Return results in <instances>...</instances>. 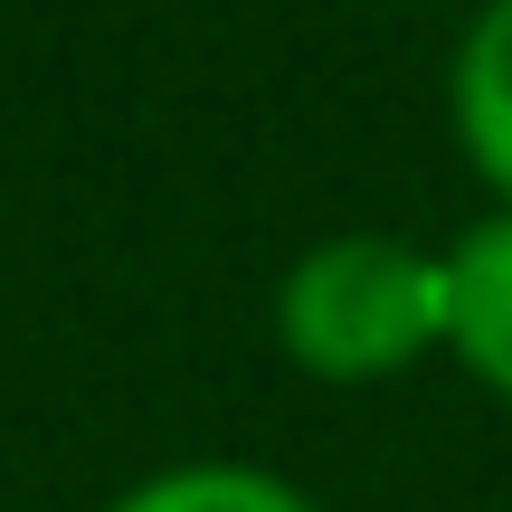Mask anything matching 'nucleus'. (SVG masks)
<instances>
[{"mask_svg":"<svg viewBox=\"0 0 512 512\" xmlns=\"http://www.w3.org/2000/svg\"><path fill=\"white\" fill-rule=\"evenodd\" d=\"M275 342L313 380H389L446 342V256L342 228L304 247L275 285Z\"/></svg>","mask_w":512,"mask_h":512,"instance_id":"f257e3e1","label":"nucleus"},{"mask_svg":"<svg viewBox=\"0 0 512 512\" xmlns=\"http://www.w3.org/2000/svg\"><path fill=\"white\" fill-rule=\"evenodd\" d=\"M446 351L512 408V209L446 247Z\"/></svg>","mask_w":512,"mask_h":512,"instance_id":"f03ea898","label":"nucleus"},{"mask_svg":"<svg viewBox=\"0 0 512 512\" xmlns=\"http://www.w3.org/2000/svg\"><path fill=\"white\" fill-rule=\"evenodd\" d=\"M446 114H456V143L475 162V181L512 209V0H484V19L456 38Z\"/></svg>","mask_w":512,"mask_h":512,"instance_id":"7ed1b4c3","label":"nucleus"},{"mask_svg":"<svg viewBox=\"0 0 512 512\" xmlns=\"http://www.w3.org/2000/svg\"><path fill=\"white\" fill-rule=\"evenodd\" d=\"M105 512H313V494H304V484H285L275 465L200 456V465H162V475L124 484Z\"/></svg>","mask_w":512,"mask_h":512,"instance_id":"20e7f679","label":"nucleus"}]
</instances>
